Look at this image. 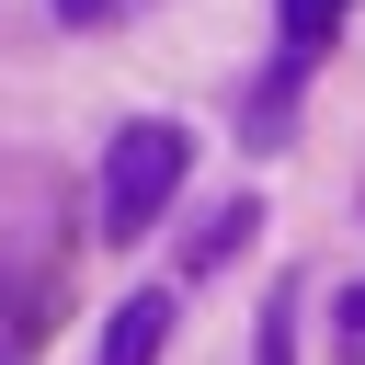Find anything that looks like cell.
<instances>
[{"label": "cell", "mask_w": 365, "mask_h": 365, "mask_svg": "<svg viewBox=\"0 0 365 365\" xmlns=\"http://www.w3.org/2000/svg\"><path fill=\"white\" fill-rule=\"evenodd\" d=\"M182 171H194V137H182L171 114H137V125L103 148V240H148V228L171 217Z\"/></svg>", "instance_id": "1"}, {"label": "cell", "mask_w": 365, "mask_h": 365, "mask_svg": "<svg viewBox=\"0 0 365 365\" xmlns=\"http://www.w3.org/2000/svg\"><path fill=\"white\" fill-rule=\"evenodd\" d=\"M171 319H182V297H171V285L114 297V319H103V354H91V365H160V354H171Z\"/></svg>", "instance_id": "2"}, {"label": "cell", "mask_w": 365, "mask_h": 365, "mask_svg": "<svg viewBox=\"0 0 365 365\" xmlns=\"http://www.w3.org/2000/svg\"><path fill=\"white\" fill-rule=\"evenodd\" d=\"M297 91H308V57H274V68L251 80V114H240V137H251V148H285V137H297Z\"/></svg>", "instance_id": "3"}, {"label": "cell", "mask_w": 365, "mask_h": 365, "mask_svg": "<svg viewBox=\"0 0 365 365\" xmlns=\"http://www.w3.org/2000/svg\"><path fill=\"white\" fill-rule=\"evenodd\" d=\"M342 11H354V0H274V23H285V57H308V68H319V46L342 34Z\"/></svg>", "instance_id": "4"}, {"label": "cell", "mask_w": 365, "mask_h": 365, "mask_svg": "<svg viewBox=\"0 0 365 365\" xmlns=\"http://www.w3.org/2000/svg\"><path fill=\"white\" fill-rule=\"evenodd\" d=\"M251 228H262V205H251V194H240V205H228V217H205V228H194V251H182V262H194V274H217V262H228V251H251Z\"/></svg>", "instance_id": "5"}, {"label": "cell", "mask_w": 365, "mask_h": 365, "mask_svg": "<svg viewBox=\"0 0 365 365\" xmlns=\"http://www.w3.org/2000/svg\"><path fill=\"white\" fill-rule=\"evenodd\" d=\"M251 365H297V285L262 297V342H251Z\"/></svg>", "instance_id": "6"}, {"label": "cell", "mask_w": 365, "mask_h": 365, "mask_svg": "<svg viewBox=\"0 0 365 365\" xmlns=\"http://www.w3.org/2000/svg\"><path fill=\"white\" fill-rule=\"evenodd\" d=\"M125 0H57V23H114Z\"/></svg>", "instance_id": "7"}, {"label": "cell", "mask_w": 365, "mask_h": 365, "mask_svg": "<svg viewBox=\"0 0 365 365\" xmlns=\"http://www.w3.org/2000/svg\"><path fill=\"white\" fill-rule=\"evenodd\" d=\"M342 331H354V342H365V285H354V297H342Z\"/></svg>", "instance_id": "8"}]
</instances>
